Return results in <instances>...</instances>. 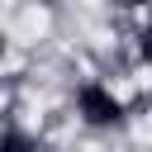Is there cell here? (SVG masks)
I'll return each instance as SVG.
<instances>
[{
    "instance_id": "cell-1",
    "label": "cell",
    "mask_w": 152,
    "mask_h": 152,
    "mask_svg": "<svg viewBox=\"0 0 152 152\" xmlns=\"http://www.w3.org/2000/svg\"><path fill=\"white\" fill-rule=\"evenodd\" d=\"M81 114H86V124H114L124 109H119V100L104 86H86L81 90Z\"/></svg>"
},
{
    "instance_id": "cell-2",
    "label": "cell",
    "mask_w": 152,
    "mask_h": 152,
    "mask_svg": "<svg viewBox=\"0 0 152 152\" xmlns=\"http://www.w3.org/2000/svg\"><path fill=\"white\" fill-rule=\"evenodd\" d=\"M142 57H147V62H152V28H147V33H142Z\"/></svg>"
},
{
    "instance_id": "cell-3",
    "label": "cell",
    "mask_w": 152,
    "mask_h": 152,
    "mask_svg": "<svg viewBox=\"0 0 152 152\" xmlns=\"http://www.w3.org/2000/svg\"><path fill=\"white\" fill-rule=\"evenodd\" d=\"M119 5H147V0H119Z\"/></svg>"
},
{
    "instance_id": "cell-4",
    "label": "cell",
    "mask_w": 152,
    "mask_h": 152,
    "mask_svg": "<svg viewBox=\"0 0 152 152\" xmlns=\"http://www.w3.org/2000/svg\"><path fill=\"white\" fill-rule=\"evenodd\" d=\"M0 52H5V38H0Z\"/></svg>"
}]
</instances>
